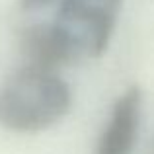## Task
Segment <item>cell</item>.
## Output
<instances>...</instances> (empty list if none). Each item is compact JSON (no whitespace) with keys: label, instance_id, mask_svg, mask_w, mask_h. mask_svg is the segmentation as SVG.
<instances>
[{"label":"cell","instance_id":"cell-3","mask_svg":"<svg viewBox=\"0 0 154 154\" xmlns=\"http://www.w3.org/2000/svg\"><path fill=\"white\" fill-rule=\"evenodd\" d=\"M140 107L143 94L137 86L129 88L117 98L109 121L100 137L96 154H131L139 133Z\"/></svg>","mask_w":154,"mask_h":154},{"label":"cell","instance_id":"cell-4","mask_svg":"<svg viewBox=\"0 0 154 154\" xmlns=\"http://www.w3.org/2000/svg\"><path fill=\"white\" fill-rule=\"evenodd\" d=\"M53 2H59V0H22V8L23 10H39Z\"/></svg>","mask_w":154,"mask_h":154},{"label":"cell","instance_id":"cell-1","mask_svg":"<svg viewBox=\"0 0 154 154\" xmlns=\"http://www.w3.org/2000/svg\"><path fill=\"white\" fill-rule=\"evenodd\" d=\"M72 94L55 68L23 64L0 84V127L39 133L68 113Z\"/></svg>","mask_w":154,"mask_h":154},{"label":"cell","instance_id":"cell-2","mask_svg":"<svg viewBox=\"0 0 154 154\" xmlns=\"http://www.w3.org/2000/svg\"><path fill=\"white\" fill-rule=\"evenodd\" d=\"M123 0H59L51 22L64 63L96 59L105 51Z\"/></svg>","mask_w":154,"mask_h":154}]
</instances>
